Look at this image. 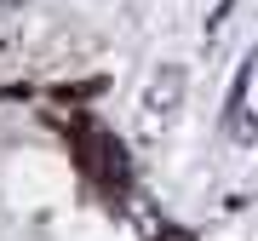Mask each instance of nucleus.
<instances>
[{
    "label": "nucleus",
    "instance_id": "1",
    "mask_svg": "<svg viewBox=\"0 0 258 241\" xmlns=\"http://www.w3.org/2000/svg\"><path fill=\"white\" fill-rule=\"evenodd\" d=\"M178 103H184V69H161L144 92V109L166 120V115H178Z\"/></svg>",
    "mask_w": 258,
    "mask_h": 241
}]
</instances>
